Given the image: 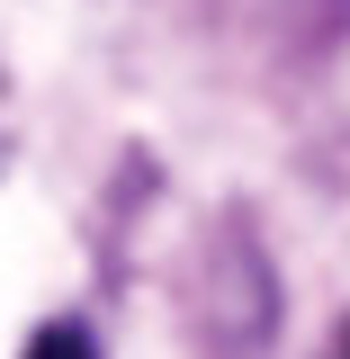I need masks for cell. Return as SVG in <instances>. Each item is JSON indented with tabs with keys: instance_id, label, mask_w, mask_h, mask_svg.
Returning a JSON list of instances; mask_svg holds the SVG:
<instances>
[{
	"instance_id": "cell-1",
	"label": "cell",
	"mask_w": 350,
	"mask_h": 359,
	"mask_svg": "<svg viewBox=\"0 0 350 359\" xmlns=\"http://www.w3.org/2000/svg\"><path fill=\"white\" fill-rule=\"evenodd\" d=\"M27 359H99V351H90V332H81V323H45L36 341H27Z\"/></svg>"
},
{
	"instance_id": "cell-2",
	"label": "cell",
	"mask_w": 350,
	"mask_h": 359,
	"mask_svg": "<svg viewBox=\"0 0 350 359\" xmlns=\"http://www.w3.org/2000/svg\"><path fill=\"white\" fill-rule=\"evenodd\" d=\"M342 359H350V341H342Z\"/></svg>"
}]
</instances>
